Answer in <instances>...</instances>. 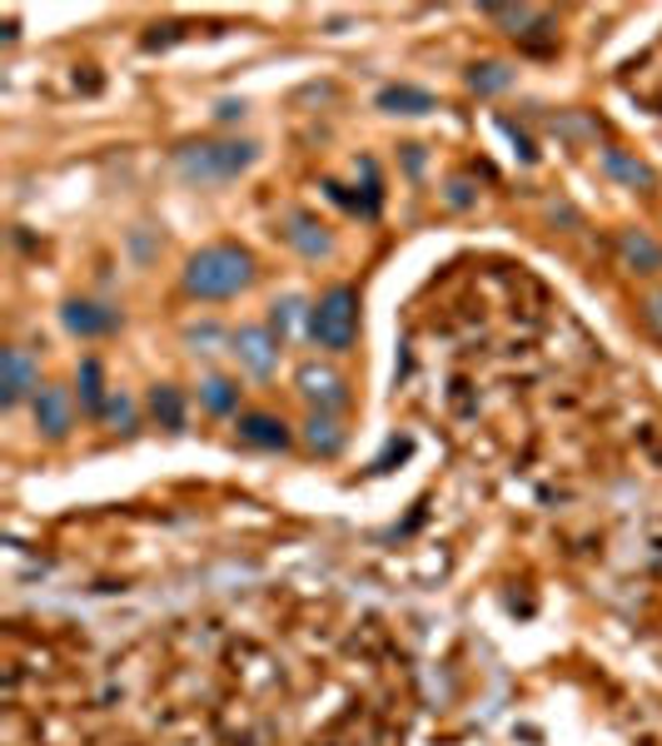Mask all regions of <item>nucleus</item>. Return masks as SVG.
Wrapping results in <instances>:
<instances>
[{
    "mask_svg": "<svg viewBox=\"0 0 662 746\" xmlns=\"http://www.w3.org/2000/svg\"><path fill=\"white\" fill-rule=\"evenodd\" d=\"M618 259L622 269H638V274H658L662 269V244L642 229H622L618 234Z\"/></svg>",
    "mask_w": 662,
    "mask_h": 746,
    "instance_id": "10",
    "label": "nucleus"
},
{
    "mask_svg": "<svg viewBox=\"0 0 662 746\" xmlns=\"http://www.w3.org/2000/svg\"><path fill=\"white\" fill-rule=\"evenodd\" d=\"M513 85V70L503 65V60H483V65L469 70V90L473 95H498V90Z\"/></svg>",
    "mask_w": 662,
    "mask_h": 746,
    "instance_id": "18",
    "label": "nucleus"
},
{
    "mask_svg": "<svg viewBox=\"0 0 662 746\" xmlns=\"http://www.w3.org/2000/svg\"><path fill=\"white\" fill-rule=\"evenodd\" d=\"M284 239H290L300 254H309V259H319V254H329V234H324V224L314 214H290L284 219Z\"/></svg>",
    "mask_w": 662,
    "mask_h": 746,
    "instance_id": "11",
    "label": "nucleus"
},
{
    "mask_svg": "<svg viewBox=\"0 0 662 746\" xmlns=\"http://www.w3.org/2000/svg\"><path fill=\"white\" fill-rule=\"evenodd\" d=\"M642 324H648V328H652V334H658V338H662V294H652V298H648V304H642Z\"/></svg>",
    "mask_w": 662,
    "mask_h": 746,
    "instance_id": "22",
    "label": "nucleus"
},
{
    "mask_svg": "<svg viewBox=\"0 0 662 746\" xmlns=\"http://www.w3.org/2000/svg\"><path fill=\"white\" fill-rule=\"evenodd\" d=\"M294 383H300V393L314 403V413H339V408L349 403V383H344V374H334L329 364H304L300 374H294Z\"/></svg>",
    "mask_w": 662,
    "mask_h": 746,
    "instance_id": "5",
    "label": "nucleus"
},
{
    "mask_svg": "<svg viewBox=\"0 0 662 746\" xmlns=\"http://www.w3.org/2000/svg\"><path fill=\"white\" fill-rule=\"evenodd\" d=\"M309 338L329 354H349L359 338V288L354 284H334L319 304L309 308Z\"/></svg>",
    "mask_w": 662,
    "mask_h": 746,
    "instance_id": "3",
    "label": "nucleus"
},
{
    "mask_svg": "<svg viewBox=\"0 0 662 746\" xmlns=\"http://www.w3.org/2000/svg\"><path fill=\"white\" fill-rule=\"evenodd\" d=\"M180 284H185V294L204 298V304H214V298H234L240 288L254 284V254L250 249H240V244H204L200 254H190Z\"/></svg>",
    "mask_w": 662,
    "mask_h": 746,
    "instance_id": "1",
    "label": "nucleus"
},
{
    "mask_svg": "<svg viewBox=\"0 0 662 746\" xmlns=\"http://www.w3.org/2000/svg\"><path fill=\"white\" fill-rule=\"evenodd\" d=\"M41 393V368H35V358L25 354V348H6V378H0V403L15 408L25 403V398Z\"/></svg>",
    "mask_w": 662,
    "mask_h": 746,
    "instance_id": "8",
    "label": "nucleus"
},
{
    "mask_svg": "<svg viewBox=\"0 0 662 746\" xmlns=\"http://www.w3.org/2000/svg\"><path fill=\"white\" fill-rule=\"evenodd\" d=\"M234 433H240L250 448H270V453H284V448L294 443L290 423L274 418V413H240L234 418Z\"/></svg>",
    "mask_w": 662,
    "mask_h": 746,
    "instance_id": "9",
    "label": "nucleus"
},
{
    "mask_svg": "<svg viewBox=\"0 0 662 746\" xmlns=\"http://www.w3.org/2000/svg\"><path fill=\"white\" fill-rule=\"evenodd\" d=\"M409 448H413L409 438H399V443H389V453H383L379 463H374V473H389V463H393V458H409Z\"/></svg>",
    "mask_w": 662,
    "mask_h": 746,
    "instance_id": "23",
    "label": "nucleus"
},
{
    "mask_svg": "<svg viewBox=\"0 0 662 746\" xmlns=\"http://www.w3.org/2000/svg\"><path fill=\"white\" fill-rule=\"evenodd\" d=\"M234 115H244V105H234V99H224V105H220V119H234Z\"/></svg>",
    "mask_w": 662,
    "mask_h": 746,
    "instance_id": "24",
    "label": "nucleus"
},
{
    "mask_svg": "<svg viewBox=\"0 0 662 746\" xmlns=\"http://www.w3.org/2000/svg\"><path fill=\"white\" fill-rule=\"evenodd\" d=\"M150 413L160 428H170V433H180L185 428V393L175 383H155L150 388Z\"/></svg>",
    "mask_w": 662,
    "mask_h": 746,
    "instance_id": "16",
    "label": "nucleus"
},
{
    "mask_svg": "<svg viewBox=\"0 0 662 746\" xmlns=\"http://www.w3.org/2000/svg\"><path fill=\"white\" fill-rule=\"evenodd\" d=\"M200 403H204V413H234V408H240V383H234V378H204L200 383Z\"/></svg>",
    "mask_w": 662,
    "mask_h": 746,
    "instance_id": "17",
    "label": "nucleus"
},
{
    "mask_svg": "<svg viewBox=\"0 0 662 746\" xmlns=\"http://www.w3.org/2000/svg\"><path fill=\"white\" fill-rule=\"evenodd\" d=\"M65 328H71L75 338H105L120 328V308L111 304H95V298H71V304L61 308Z\"/></svg>",
    "mask_w": 662,
    "mask_h": 746,
    "instance_id": "7",
    "label": "nucleus"
},
{
    "mask_svg": "<svg viewBox=\"0 0 662 746\" xmlns=\"http://www.w3.org/2000/svg\"><path fill=\"white\" fill-rule=\"evenodd\" d=\"M300 298H284V304H274V314H270V328H274V334H280V338H290V328H294V318H300Z\"/></svg>",
    "mask_w": 662,
    "mask_h": 746,
    "instance_id": "21",
    "label": "nucleus"
},
{
    "mask_svg": "<svg viewBox=\"0 0 662 746\" xmlns=\"http://www.w3.org/2000/svg\"><path fill=\"white\" fill-rule=\"evenodd\" d=\"M280 348H284V338L274 334L270 324H244L240 334H230V354L240 358L254 378H270L274 368H280Z\"/></svg>",
    "mask_w": 662,
    "mask_h": 746,
    "instance_id": "4",
    "label": "nucleus"
},
{
    "mask_svg": "<svg viewBox=\"0 0 662 746\" xmlns=\"http://www.w3.org/2000/svg\"><path fill=\"white\" fill-rule=\"evenodd\" d=\"M254 155H260V145H250V139H190L175 149V169L190 185H224V179H240L254 165Z\"/></svg>",
    "mask_w": 662,
    "mask_h": 746,
    "instance_id": "2",
    "label": "nucleus"
},
{
    "mask_svg": "<svg viewBox=\"0 0 662 746\" xmlns=\"http://www.w3.org/2000/svg\"><path fill=\"white\" fill-rule=\"evenodd\" d=\"M379 109H389V115H429V109H439V99L419 85H383Z\"/></svg>",
    "mask_w": 662,
    "mask_h": 746,
    "instance_id": "12",
    "label": "nucleus"
},
{
    "mask_svg": "<svg viewBox=\"0 0 662 746\" xmlns=\"http://www.w3.org/2000/svg\"><path fill=\"white\" fill-rule=\"evenodd\" d=\"M602 169H608V179H618L628 189H652V169L628 149H602Z\"/></svg>",
    "mask_w": 662,
    "mask_h": 746,
    "instance_id": "14",
    "label": "nucleus"
},
{
    "mask_svg": "<svg viewBox=\"0 0 662 746\" xmlns=\"http://www.w3.org/2000/svg\"><path fill=\"white\" fill-rule=\"evenodd\" d=\"M35 428H41L51 443H61V438L71 433V428H75V398H71V388L45 383L41 393H35Z\"/></svg>",
    "mask_w": 662,
    "mask_h": 746,
    "instance_id": "6",
    "label": "nucleus"
},
{
    "mask_svg": "<svg viewBox=\"0 0 662 746\" xmlns=\"http://www.w3.org/2000/svg\"><path fill=\"white\" fill-rule=\"evenodd\" d=\"M111 393H115V388H105L101 358H85V364H81V408H85L91 418H101L105 403H111Z\"/></svg>",
    "mask_w": 662,
    "mask_h": 746,
    "instance_id": "15",
    "label": "nucleus"
},
{
    "mask_svg": "<svg viewBox=\"0 0 662 746\" xmlns=\"http://www.w3.org/2000/svg\"><path fill=\"white\" fill-rule=\"evenodd\" d=\"M483 15L488 20H498V25H513L508 35H528V25H548V15H543V10H528V6H488L483 10Z\"/></svg>",
    "mask_w": 662,
    "mask_h": 746,
    "instance_id": "19",
    "label": "nucleus"
},
{
    "mask_svg": "<svg viewBox=\"0 0 662 746\" xmlns=\"http://www.w3.org/2000/svg\"><path fill=\"white\" fill-rule=\"evenodd\" d=\"M344 423L334 413H309V423H304V443H309V453H319V458H334L344 448Z\"/></svg>",
    "mask_w": 662,
    "mask_h": 746,
    "instance_id": "13",
    "label": "nucleus"
},
{
    "mask_svg": "<svg viewBox=\"0 0 662 746\" xmlns=\"http://www.w3.org/2000/svg\"><path fill=\"white\" fill-rule=\"evenodd\" d=\"M101 423H111L115 433H135V403L120 393V388H115V393H111V403H105Z\"/></svg>",
    "mask_w": 662,
    "mask_h": 746,
    "instance_id": "20",
    "label": "nucleus"
}]
</instances>
